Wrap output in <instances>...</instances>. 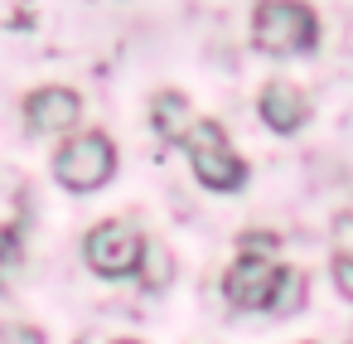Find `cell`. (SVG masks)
<instances>
[{
  "instance_id": "1",
  "label": "cell",
  "mask_w": 353,
  "mask_h": 344,
  "mask_svg": "<svg viewBox=\"0 0 353 344\" xmlns=\"http://www.w3.org/2000/svg\"><path fill=\"white\" fill-rule=\"evenodd\" d=\"M252 39L266 54H305L319 39V20L300 0H261L252 20Z\"/></svg>"
},
{
  "instance_id": "2",
  "label": "cell",
  "mask_w": 353,
  "mask_h": 344,
  "mask_svg": "<svg viewBox=\"0 0 353 344\" xmlns=\"http://www.w3.org/2000/svg\"><path fill=\"white\" fill-rule=\"evenodd\" d=\"M112 170H117V151H112V141H107L102 131H83V136H73V141L54 155L59 184L73 189V194L102 189V184L112 180Z\"/></svg>"
},
{
  "instance_id": "3",
  "label": "cell",
  "mask_w": 353,
  "mask_h": 344,
  "mask_svg": "<svg viewBox=\"0 0 353 344\" xmlns=\"http://www.w3.org/2000/svg\"><path fill=\"white\" fill-rule=\"evenodd\" d=\"M184 146H189L194 175H199L208 189H237V184L247 180V170H242V160L232 155V146H228V136H223L218 122H194V131L184 136Z\"/></svg>"
},
{
  "instance_id": "4",
  "label": "cell",
  "mask_w": 353,
  "mask_h": 344,
  "mask_svg": "<svg viewBox=\"0 0 353 344\" xmlns=\"http://www.w3.org/2000/svg\"><path fill=\"white\" fill-rule=\"evenodd\" d=\"M83 257H88V267H92L97 276H131V271L141 267V257H145V242H141L136 223L107 218V223H97V228L88 233Z\"/></svg>"
},
{
  "instance_id": "5",
  "label": "cell",
  "mask_w": 353,
  "mask_h": 344,
  "mask_svg": "<svg viewBox=\"0 0 353 344\" xmlns=\"http://www.w3.org/2000/svg\"><path fill=\"white\" fill-rule=\"evenodd\" d=\"M281 286H285V271L256 252H242V262H232L223 291L237 310H261V305H276L281 300Z\"/></svg>"
},
{
  "instance_id": "6",
  "label": "cell",
  "mask_w": 353,
  "mask_h": 344,
  "mask_svg": "<svg viewBox=\"0 0 353 344\" xmlns=\"http://www.w3.org/2000/svg\"><path fill=\"white\" fill-rule=\"evenodd\" d=\"M78 117H83V102H78V93H68V88H39V93L25 97V126H30L34 136L73 131Z\"/></svg>"
},
{
  "instance_id": "7",
  "label": "cell",
  "mask_w": 353,
  "mask_h": 344,
  "mask_svg": "<svg viewBox=\"0 0 353 344\" xmlns=\"http://www.w3.org/2000/svg\"><path fill=\"white\" fill-rule=\"evenodd\" d=\"M261 117H266L271 131H300L305 117H310V102L295 83H271L261 93Z\"/></svg>"
},
{
  "instance_id": "8",
  "label": "cell",
  "mask_w": 353,
  "mask_h": 344,
  "mask_svg": "<svg viewBox=\"0 0 353 344\" xmlns=\"http://www.w3.org/2000/svg\"><path fill=\"white\" fill-rule=\"evenodd\" d=\"M150 122H155V131H160L170 146H184V136L194 131L189 102H184L179 93H155V102H150Z\"/></svg>"
},
{
  "instance_id": "9",
  "label": "cell",
  "mask_w": 353,
  "mask_h": 344,
  "mask_svg": "<svg viewBox=\"0 0 353 344\" xmlns=\"http://www.w3.org/2000/svg\"><path fill=\"white\" fill-rule=\"evenodd\" d=\"M20 228H25L20 189H15V194H0V271H6V267L20 257Z\"/></svg>"
},
{
  "instance_id": "10",
  "label": "cell",
  "mask_w": 353,
  "mask_h": 344,
  "mask_svg": "<svg viewBox=\"0 0 353 344\" xmlns=\"http://www.w3.org/2000/svg\"><path fill=\"white\" fill-rule=\"evenodd\" d=\"M334 257H353V213H339L334 218Z\"/></svg>"
},
{
  "instance_id": "11",
  "label": "cell",
  "mask_w": 353,
  "mask_h": 344,
  "mask_svg": "<svg viewBox=\"0 0 353 344\" xmlns=\"http://www.w3.org/2000/svg\"><path fill=\"white\" fill-rule=\"evenodd\" d=\"M334 286L353 300V257H334Z\"/></svg>"
},
{
  "instance_id": "12",
  "label": "cell",
  "mask_w": 353,
  "mask_h": 344,
  "mask_svg": "<svg viewBox=\"0 0 353 344\" xmlns=\"http://www.w3.org/2000/svg\"><path fill=\"white\" fill-rule=\"evenodd\" d=\"M0 344H44V339L25 325H0Z\"/></svg>"
},
{
  "instance_id": "13",
  "label": "cell",
  "mask_w": 353,
  "mask_h": 344,
  "mask_svg": "<svg viewBox=\"0 0 353 344\" xmlns=\"http://www.w3.org/2000/svg\"><path fill=\"white\" fill-rule=\"evenodd\" d=\"M121 344H131V339H121Z\"/></svg>"
}]
</instances>
